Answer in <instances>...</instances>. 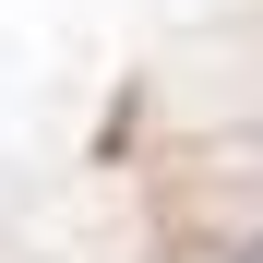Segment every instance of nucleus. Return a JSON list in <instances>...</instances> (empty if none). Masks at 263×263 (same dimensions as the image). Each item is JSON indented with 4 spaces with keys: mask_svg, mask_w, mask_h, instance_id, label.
<instances>
[{
    "mask_svg": "<svg viewBox=\"0 0 263 263\" xmlns=\"http://www.w3.org/2000/svg\"><path fill=\"white\" fill-rule=\"evenodd\" d=\"M228 263H263V228H251V239H239V251H228Z\"/></svg>",
    "mask_w": 263,
    "mask_h": 263,
    "instance_id": "obj_1",
    "label": "nucleus"
}]
</instances>
